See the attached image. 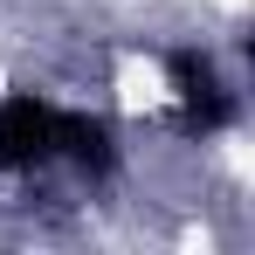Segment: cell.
<instances>
[{
    "label": "cell",
    "mask_w": 255,
    "mask_h": 255,
    "mask_svg": "<svg viewBox=\"0 0 255 255\" xmlns=\"http://www.w3.org/2000/svg\"><path fill=\"white\" fill-rule=\"evenodd\" d=\"M55 125H62V104H48L35 90H7L0 97V172L55 166Z\"/></svg>",
    "instance_id": "cell-2"
},
{
    "label": "cell",
    "mask_w": 255,
    "mask_h": 255,
    "mask_svg": "<svg viewBox=\"0 0 255 255\" xmlns=\"http://www.w3.org/2000/svg\"><path fill=\"white\" fill-rule=\"evenodd\" d=\"M55 166H76L83 179H111L118 172V131L97 111H62L55 125Z\"/></svg>",
    "instance_id": "cell-3"
},
{
    "label": "cell",
    "mask_w": 255,
    "mask_h": 255,
    "mask_svg": "<svg viewBox=\"0 0 255 255\" xmlns=\"http://www.w3.org/2000/svg\"><path fill=\"white\" fill-rule=\"evenodd\" d=\"M166 76H172V125L186 131V138H214V131L235 125V90L221 83V69H214L207 48H172L166 55Z\"/></svg>",
    "instance_id": "cell-1"
}]
</instances>
